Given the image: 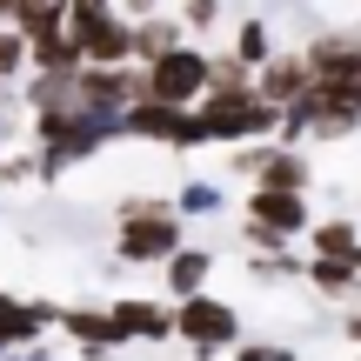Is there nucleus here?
<instances>
[{"label":"nucleus","instance_id":"obj_1","mask_svg":"<svg viewBox=\"0 0 361 361\" xmlns=\"http://www.w3.org/2000/svg\"><path fill=\"white\" fill-rule=\"evenodd\" d=\"M121 214V261H168L174 247H180V214H174V201H121L114 207Z\"/></svg>","mask_w":361,"mask_h":361},{"label":"nucleus","instance_id":"obj_2","mask_svg":"<svg viewBox=\"0 0 361 361\" xmlns=\"http://www.w3.org/2000/svg\"><path fill=\"white\" fill-rule=\"evenodd\" d=\"M207 94V54H194L188 40H180L174 54H161V61L141 67V101H161V107H188Z\"/></svg>","mask_w":361,"mask_h":361},{"label":"nucleus","instance_id":"obj_3","mask_svg":"<svg viewBox=\"0 0 361 361\" xmlns=\"http://www.w3.org/2000/svg\"><path fill=\"white\" fill-rule=\"evenodd\" d=\"M168 328L188 348H201V355H214V348H228L234 335H241V322H234V308L228 301H207V295H188L180 308L168 314Z\"/></svg>","mask_w":361,"mask_h":361},{"label":"nucleus","instance_id":"obj_4","mask_svg":"<svg viewBox=\"0 0 361 361\" xmlns=\"http://www.w3.org/2000/svg\"><path fill=\"white\" fill-rule=\"evenodd\" d=\"M121 128L141 134V141H161V147H201L207 141L188 107H161V101H134L128 114H121Z\"/></svg>","mask_w":361,"mask_h":361},{"label":"nucleus","instance_id":"obj_5","mask_svg":"<svg viewBox=\"0 0 361 361\" xmlns=\"http://www.w3.org/2000/svg\"><path fill=\"white\" fill-rule=\"evenodd\" d=\"M241 214L255 221V228L281 234V241H295V234L308 228V201H301V194H268V188H255V194L241 201Z\"/></svg>","mask_w":361,"mask_h":361},{"label":"nucleus","instance_id":"obj_6","mask_svg":"<svg viewBox=\"0 0 361 361\" xmlns=\"http://www.w3.org/2000/svg\"><path fill=\"white\" fill-rule=\"evenodd\" d=\"M47 322H61V308H47V301H13V295H0V355H7V348H27V341H34Z\"/></svg>","mask_w":361,"mask_h":361},{"label":"nucleus","instance_id":"obj_7","mask_svg":"<svg viewBox=\"0 0 361 361\" xmlns=\"http://www.w3.org/2000/svg\"><path fill=\"white\" fill-rule=\"evenodd\" d=\"M107 322H114V341H161V335H174L168 308H154V301H114Z\"/></svg>","mask_w":361,"mask_h":361},{"label":"nucleus","instance_id":"obj_8","mask_svg":"<svg viewBox=\"0 0 361 361\" xmlns=\"http://www.w3.org/2000/svg\"><path fill=\"white\" fill-rule=\"evenodd\" d=\"M301 87H308V67H301V54H281V61L261 67V87H255V94H261L268 107H288Z\"/></svg>","mask_w":361,"mask_h":361},{"label":"nucleus","instance_id":"obj_9","mask_svg":"<svg viewBox=\"0 0 361 361\" xmlns=\"http://www.w3.org/2000/svg\"><path fill=\"white\" fill-rule=\"evenodd\" d=\"M180 34H188V27H174V20H161V13H147V20H134L128 61H161V54L180 47Z\"/></svg>","mask_w":361,"mask_h":361},{"label":"nucleus","instance_id":"obj_10","mask_svg":"<svg viewBox=\"0 0 361 361\" xmlns=\"http://www.w3.org/2000/svg\"><path fill=\"white\" fill-rule=\"evenodd\" d=\"M128 40H134V20H121V13H114V20L80 47V67H128Z\"/></svg>","mask_w":361,"mask_h":361},{"label":"nucleus","instance_id":"obj_11","mask_svg":"<svg viewBox=\"0 0 361 361\" xmlns=\"http://www.w3.org/2000/svg\"><path fill=\"white\" fill-rule=\"evenodd\" d=\"M255 180H261L268 194H301V188H308V161L288 154V147H268V161H261Z\"/></svg>","mask_w":361,"mask_h":361},{"label":"nucleus","instance_id":"obj_12","mask_svg":"<svg viewBox=\"0 0 361 361\" xmlns=\"http://www.w3.org/2000/svg\"><path fill=\"white\" fill-rule=\"evenodd\" d=\"M207 268H214V255H207V247H174V255H168V288H174L180 301H188V295H201Z\"/></svg>","mask_w":361,"mask_h":361},{"label":"nucleus","instance_id":"obj_13","mask_svg":"<svg viewBox=\"0 0 361 361\" xmlns=\"http://www.w3.org/2000/svg\"><path fill=\"white\" fill-rule=\"evenodd\" d=\"M301 274H308V281L314 288H322V295H335V301H355V261H322V255H314V261H301Z\"/></svg>","mask_w":361,"mask_h":361},{"label":"nucleus","instance_id":"obj_14","mask_svg":"<svg viewBox=\"0 0 361 361\" xmlns=\"http://www.w3.org/2000/svg\"><path fill=\"white\" fill-rule=\"evenodd\" d=\"M308 241H314V255H322V261H355V268H361V241H355V221H322V228H314Z\"/></svg>","mask_w":361,"mask_h":361},{"label":"nucleus","instance_id":"obj_15","mask_svg":"<svg viewBox=\"0 0 361 361\" xmlns=\"http://www.w3.org/2000/svg\"><path fill=\"white\" fill-rule=\"evenodd\" d=\"M174 214H221V188L214 180H188L174 194Z\"/></svg>","mask_w":361,"mask_h":361},{"label":"nucleus","instance_id":"obj_16","mask_svg":"<svg viewBox=\"0 0 361 361\" xmlns=\"http://www.w3.org/2000/svg\"><path fill=\"white\" fill-rule=\"evenodd\" d=\"M234 61H241V67L268 61V27H261V20H247L241 34H234Z\"/></svg>","mask_w":361,"mask_h":361},{"label":"nucleus","instance_id":"obj_17","mask_svg":"<svg viewBox=\"0 0 361 361\" xmlns=\"http://www.w3.org/2000/svg\"><path fill=\"white\" fill-rule=\"evenodd\" d=\"M255 274H261V281H301V261L288 255V247H274V255L255 261Z\"/></svg>","mask_w":361,"mask_h":361},{"label":"nucleus","instance_id":"obj_18","mask_svg":"<svg viewBox=\"0 0 361 361\" xmlns=\"http://www.w3.org/2000/svg\"><path fill=\"white\" fill-rule=\"evenodd\" d=\"M27 67V40L20 34H0V80H13Z\"/></svg>","mask_w":361,"mask_h":361},{"label":"nucleus","instance_id":"obj_19","mask_svg":"<svg viewBox=\"0 0 361 361\" xmlns=\"http://www.w3.org/2000/svg\"><path fill=\"white\" fill-rule=\"evenodd\" d=\"M234 361H295V348H281V341H255V348H241Z\"/></svg>","mask_w":361,"mask_h":361},{"label":"nucleus","instance_id":"obj_20","mask_svg":"<svg viewBox=\"0 0 361 361\" xmlns=\"http://www.w3.org/2000/svg\"><path fill=\"white\" fill-rule=\"evenodd\" d=\"M214 13H221V0H188V20L194 27H214Z\"/></svg>","mask_w":361,"mask_h":361},{"label":"nucleus","instance_id":"obj_21","mask_svg":"<svg viewBox=\"0 0 361 361\" xmlns=\"http://www.w3.org/2000/svg\"><path fill=\"white\" fill-rule=\"evenodd\" d=\"M261 161H268V147H247V154H234V174H261Z\"/></svg>","mask_w":361,"mask_h":361},{"label":"nucleus","instance_id":"obj_22","mask_svg":"<svg viewBox=\"0 0 361 361\" xmlns=\"http://www.w3.org/2000/svg\"><path fill=\"white\" fill-rule=\"evenodd\" d=\"M128 13H134V20H147V13H154V0H128Z\"/></svg>","mask_w":361,"mask_h":361},{"label":"nucleus","instance_id":"obj_23","mask_svg":"<svg viewBox=\"0 0 361 361\" xmlns=\"http://www.w3.org/2000/svg\"><path fill=\"white\" fill-rule=\"evenodd\" d=\"M27 7V0H0V20H13V13H20Z\"/></svg>","mask_w":361,"mask_h":361},{"label":"nucleus","instance_id":"obj_24","mask_svg":"<svg viewBox=\"0 0 361 361\" xmlns=\"http://www.w3.org/2000/svg\"><path fill=\"white\" fill-rule=\"evenodd\" d=\"M348 335H355V341H361V314H348Z\"/></svg>","mask_w":361,"mask_h":361}]
</instances>
